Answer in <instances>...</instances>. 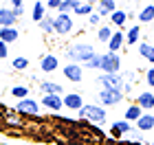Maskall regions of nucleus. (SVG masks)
<instances>
[{
	"mask_svg": "<svg viewBox=\"0 0 154 145\" xmlns=\"http://www.w3.org/2000/svg\"><path fill=\"white\" fill-rule=\"evenodd\" d=\"M97 55L95 46L90 42H73L71 46L64 48V57L68 59V64H79L84 66L86 62H90Z\"/></svg>",
	"mask_w": 154,
	"mask_h": 145,
	"instance_id": "1",
	"label": "nucleus"
},
{
	"mask_svg": "<svg viewBox=\"0 0 154 145\" xmlns=\"http://www.w3.org/2000/svg\"><path fill=\"white\" fill-rule=\"evenodd\" d=\"M108 119V110L99 103H84V108L77 112V121H88L93 125H101Z\"/></svg>",
	"mask_w": 154,
	"mask_h": 145,
	"instance_id": "2",
	"label": "nucleus"
},
{
	"mask_svg": "<svg viewBox=\"0 0 154 145\" xmlns=\"http://www.w3.org/2000/svg\"><path fill=\"white\" fill-rule=\"evenodd\" d=\"M53 29L57 38H68L75 31V18L73 13H55L53 16Z\"/></svg>",
	"mask_w": 154,
	"mask_h": 145,
	"instance_id": "3",
	"label": "nucleus"
},
{
	"mask_svg": "<svg viewBox=\"0 0 154 145\" xmlns=\"http://www.w3.org/2000/svg\"><path fill=\"white\" fill-rule=\"evenodd\" d=\"M99 71L103 75H119L121 73V55L119 53H101V68Z\"/></svg>",
	"mask_w": 154,
	"mask_h": 145,
	"instance_id": "4",
	"label": "nucleus"
},
{
	"mask_svg": "<svg viewBox=\"0 0 154 145\" xmlns=\"http://www.w3.org/2000/svg\"><path fill=\"white\" fill-rule=\"evenodd\" d=\"M13 110H16L18 114H24V116H40L42 106H40V101H38V99H33V97H26V99L18 101Z\"/></svg>",
	"mask_w": 154,
	"mask_h": 145,
	"instance_id": "5",
	"label": "nucleus"
},
{
	"mask_svg": "<svg viewBox=\"0 0 154 145\" xmlns=\"http://www.w3.org/2000/svg\"><path fill=\"white\" fill-rule=\"evenodd\" d=\"M123 99H125V95L121 90H101V88H99V92H97V103L103 106L106 110L110 106H119Z\"/></svg>",
	"mask_w": 154,
	"mask_h": 145,
	"instance_id": "6",
	"label": "nucleus"
},
{
	"mask_svg": "<svg viewBox=\"0 0 154 145\" xmlns=\"http://www.w3.org/2000/svg\"><path fill=\"white\" fill-rule=\"evenodd\" d=\"M95 81H97V86H101V90H121L123 88L121 73L119 75H103V73H99Z\"/></svg>",
	"mask_w": 154,
	"mask_h": 145,
	"instance_id": "7",
	"label": "nucleus"
},
{
	"mask_svg": "<svg viewBox=\"0 0 154 145\" xmlns=\"http://www.w3.org/2000/svg\"><path fill=\"white\" fill-rule=\"evenodd\" d=\"M62 101H64V108L71 110V112H79V110L84 108V95L82 92H75V90H68L64 97H62Z\"/></svg>",
	"mask_w": 154,
	"mask_h": 145,
	"instance_id": "8",
	"label": "nucleus"
},
{
	"mask_svg": "<svg viewBox=\"0 0 154 145\" xmlns=\"http://www.w3.org/2000/svg\"><path fill=\"white\" fill-rule=\"evenodd\" d=\"M132 128H134V125H132V123H128L125 119H117L112 125H110V139H112V141H115V139H117V141L125 139V134H128Z\"/></svg>",
	"mask_w": 154,
	"mask_h": 145,
	"instance_id": "9",
	"label": "nucleus"
},
{
	"mask_svg": "<svg viewBox=\"0 0 154 145\" xmlns=\"http://www.w3.org/2000/svg\"><path fill=\"white\" fill-rule=\"evenodd\" d=\"M38 90L42 95H57V97H64L66 90H64V86L57 84V81H51V79H42L38 81Z\"/></svg>",
	"mask_w": 154,
	"mask_h": 145,
	"instance_id": "10",
	"label": "nucleus"
},
{
	"mask_svg": "<svg viewBox=\"0 0 154 145\" xmlns=\"http://www.w3.org/2000/svg\"><path fill=\"white\" fill-rule=\"evenodd\" d=\"M40 106H42V108H46L48 112L57 114L60 110H64V101H62V97H57V95H42Z\"/></svg>",
	"mask_w": 154,
	"mask_h": 145,
	"instance_id": "11",
	"label": "nucleus"
},
{
	"mask_svg": "<svg viewBox=\"0 0 154 145\" xmlns=\"http://www.w3.org/2000/svg\"><path fill=\"white\" fill-rule=\"evenodd\" d=\"M62 75L71 81V84H79V81L84 79V66L79 64H64V68H62Z\"/></svg>",
	"mask_w": 154,
	"mask_h": 145,
	"instance_id": "12",
	"label": "nucleus"
},
{
	"mask_svg": "<svg viewBox=\"0 0 154 145\" xmlns=\"http://www.w3.org/2000/svg\"><path fill=\"white\" fill-rule=\"evenodd\" d=\"M40 71L42 73H55V71H60V57L55 53H44L40 57Z\"/></svg>",
	"mask_w": 154,
	"mask_h": 145,
	"instance_id": "13",
	"label": "nucleus"
},
{
	"mask_svg": "<svg viewBox=\"0 0 154 145\" xmlns=\"http://www.w3.org/2000/svg\"><path fill=\"white\" fill-rule=\"evenodd\" d=\"M134 103L143 110V112H152L154 110V90H141L134 97Z\"/></svg>",
	"mask_w": 154,
	"mask_h": 145,
	"instance_id": "14",
	"label": "nucleus"
},
{
	"mask_svg": "<svg viewBox=\"0 0 154 145\" xmlns=\"http://www.w3.org/2000/svg\"><path fill=\"white\" fill-rule=\"evenodd\" d=\"M106 46H108V51H110V53H121V51H125V31L117 29V31L112 33V38H110V42H108Z\"/></svg>",
	"mask_w": 154,
	"mask_h": 145,
	"instance_id": "15",
	"label": "nucleus"
},
{
	"mask_svg": "<svg viewBox=\"0 0 154 145\" xmlns=\"http://www.w3.org/2000/svg\"><path fill=\"white\" fill-rule=\"evenodd\" d=\"M117 9L119 7L115 0H99V2H95V13H99V18H110Z\"/></svg>",
	"mask_w": 154,
	"mask_h": 145,
	"instance_id": "16",
	"label": "nucleus"
},
{
	"mask_svg": "<svg viewBox=\"0 0 154 145\" xmlns=\"http://www.w3.org/2000/svg\"><path fill=\"white\" fill-rule=\"evenodd\" d=\"M16 24H18V18L11 7H0V29H9Z\"/></svg>",
	"mask_w": 154,
	"mask_h": 145,
	"instance_id": "17",
	"label": "nucleus"
},
{
	"mask_svg": "<svg viewBox=\"0 0 154 145\" xmlns=\"http://www.w3.org/2000/svg\"><path fill=\"white\" fill-rule=\"evenodd\" d=\"M141 24H130L128 29H125V48L128 46H139V42H141Z\"/></svg>",
	"mask_w": 154,
	"mask_h": 145,
	"instance_id": "18",
	"label": "nucleus"
},
{
	"mask_svg": "<svg viewBox=\"0 0 154 145\" xmlns=\"http://www.w3.org/2000/svg\"><path fill=\"white\" fill-rule=\"evenodd\" d=\"M137 20H139V24H150V22H154V2L143 5L141 9L137 11Z\"/></svg>",
	"mask_w": 154,
	"mask_h": 145,
	"instance_id": "19",
	"label": "nucleus"
},
{
	"mask_svg": "<svg viewBox=\"0 0 154 145\" xmlns=\"http://www.w3.org/2000/svg\"><path fill=\"white\" fill-rule=\"evenodd\" d=\"M134 128H137L141 134L152 132V130H154V114H152V112H143V116L134 123Z\"/></svg>",
	"mask_w": 154,
	"mask_h": 145,
	"instance_id": "20",
	"label": "nucleus"
},
{
	"mask_svg": "<svg viewBox=\"0 0 154 145\" xmlns=\"http://www.w3.org/2000/svg\"><path fill=\"white\" fill-rule=\"evenodd\" d=\"M141 116H143V110L139 108V106H137L134 101H132L130 106L125 108V112H123V119L128 121V123H132V125H134V123H137L139 119H141Z\"/></svg>",
	"mask_w": 154,
	"mask_h": 145,
	"instance_id": "21",
	"label": "nucleus"
},
{
	"mask_svg": "<svg viewBox=\"0 0 154 145\" xmlns=\"http://www.w3.org/2000/svg\"><path fill=\"white\" fill-rule=\"evenodd\" d=\"M137 51H139V55H141V59L150 62V64L154 66V46H152L150 42L141 40V42H139V46H137Z\"/></svg>",
	"mask_w": 154,
	"mask_h": 145,
	"instance_id": "22",
	"label": "nucleus"
},
{
	"mask_svg": "<svg viewBox=\"0 0 154 145\" xmlns=\"http://www.w3.org/2000/svg\"><path fill=\"white\" fill-rule=\"evenodd\" d=\"M18 38H20V31H18V26H9V29H0V42H5L7 46L13 44V42H18Z\"/></svg>",
	"mask_w": 154,
	"mask_h": 145,
	"instance_id": "23",
	"label": "nucleus"
},
{
	"mask_svg": "<svg viewBox=\"0 0 154 145\" xmlns=\"http://www.w3.org/2000/svg\"><path fill=\"white\" fill-rule=\"evenodd\" d=\"M44 18H46V7H44V2H42V0H35V2H33V7H31V20H33L35 24H40Z\"/></svg>",
	"mask_w": 154,
	"mask_h": 145,
	"instance_id": "24",
	"label": "nucleus"
},
{
	"mask_svg": "<svg viewBox=\"0 0 154 145\" xmlns=\"http://www.w3.org/2000/svg\"><path fill=\"white\" fill-rule=\"evenodd\" d=\"M108 20H110V26H112V29L117 26V29H121V31H123V26L128 24V16H125V9H117V11H115Z\"/></svg>",
	"mask_w": 154,
	"mask_h": 145,
	"instance_id": "25",
	"label": "nucleus"
},
{
	"mask_svg": "<svg viewBox=\"0 0 154 145\" xmlns=\"http://www.w3.org/2000/svg\"><path fill=\"white\" fill-rule=\"evenodd\" d=\"M112 33H115V29L110 26V22H106V24H101L99 29H97V42L99 44H108L110 42V38H112Z\"/></svg>",
	"mask_w": 154,
	"mask_h": 145,
	"instance_id": "26",
	"label": "nucleus"
},
{
	"mask_svg": "<svg viewBox=\"0 0 154 145\" xmlns=\"http://www.w3.org/2000/svg\"><path fill=\"white\" fill-rule=\"evenodd\" d=\"M95 13V2H79L75 7V11H73V16L77 18H88V16H93Z\"/></svg>",
	"mask_w": 154,
	"mask_h": 145,
	"instance_id": "27",
	"label": "nucleus"
},
{
	"mask_svg": "<svg viewBox=\"0 0 154 145\" xmlns=\"http://www.w3.org/2000/svg\"><path fill=\"white\" fill-rule=\"evenodd\" d=\"M9 92H11V97H16L18 101H22V99H26V97H31L29 92H31V88L29 86H24V84H16V86H11L9 88Z\"/></svg>",
	"mask_w": 154,
	"mask_h": 145,
	"instance_id": "28",
	"label": "nucleus"
},
{
	"mask_svg": "<svg viewBox=\"0 0 154 145\" xmlns=\"http://www.w3.org/2000/svg\"><path fill=\"white\" fill-rule=\"evenodd\" d=\"M38 29L44 33V35H55V29H53V16H48V13H46V18L38 24Z\"/></svg>",
	"mask_w": 154,
	"mask_h": 145,
	"instance_id": "29",
	"label": "nucleus"
},
{
	"mask_svg": "<svg viewBox=\"0 0 154 145\" xmlns=\"http://www.w3.org/2000/svg\"><path fill=\"white\" fill-rule=\"evenodd\" d=\"M29 57H24V55H16V57L11 59V66H13V71H26L29 68Z\"/></svg>",
	"mask_w": 154,
	"mask_h": 145,
	"instance_id": "30",
	"label": "nucleus"
},
{
	"mask_svg": "<svg viewBox=\"0 0 154 145\" xmlns=\"http://www.w3.org/2000/svg\"><path fill=\"white\" fill-rule=\"evenodd\" d=\"M77 5H79V0H62L57 13H73Z\"/></svg>",
	"mask_w": 154,
	"mask_h": 145,
	"instance_id": "31",
	"label": "nucleus"
},
{
	"mask_svg": "<svg viewBox=\"0 0 154 145\" xmlns=\"http://www.w3.org/2000/svg\"><path fill=\"white\" fill-rule=\"evenodd\" d=\"M99 68H101V53H97L90 62L84 64V71H99Z\"/></svg>",
	"mask_w": 154,
	"mask_h": 145,
	"instance_id": "32",
	"label": "nucleus"
},
{
	"mask_svg": "<svg viewBox=\"0 0 154 145\" xmlns=\"http://www.w3.org/2000/svg\"><path fill=\"white\" fill-rule=\"evenodd\" d=\"M11 9H13V13H16V18L20 20V18H22L24 16V2H22V0H11Z\"/></svg>",
	"mask_w": 154,
	"mask_h": 145,
	"instance_id": "33",
	"label": "nucleus"
},
{
	"mask_svg": "<svg viewBox=\"0 0 154 145\" xmlns=\"http://www.w3.org/2000/svg\"><path fill=\"white\" fill-rule=\"evenodd\" d=\"M143 79H145V84H148V88H154V66L143 71Z\"/></svg>",
	"mask_w": 154,
	"mask_h": 145,
	"instance_id": "34",
	"label": "nucleus"
},
{
	"mask_svg": "<svg viewBox=\"0 0 154 145\" xmlns=\"http://www.w3.org/2000/svg\"><path fill=\"white\" fill-rule=\"evenodd\" d=\"M86 20H88V26H97V29L103 24V18H99V13H93V16H88Z\"/></svg>",
	"mask_w": 154,
	"mask_h": 145,
	"instance_id": "35",
	"label": "nucleus"
},
{
	"mask_svg": "<svg viewBox=\"0 0 154 145\" xmlns=\"http://www.w3.org/2000/svg\"><path fill=\"white\" fill-rule=\"evenodd\" d=\"M60 2H62V0H46L44 7H46V11H57L60 9Z\"/></svg>",
	"mask_w": 154,
	"mask_h": 145,
	"instance_id": "36",
	"label": "nucleus"
},
{
	"mask_svg": "<svg viewBox=\"0 0 154 145\" xmlns=\"http://www.w3.org/2000/svg\"><path fill=\"white\" fill-rule=\"evenodd\" d=\"M7 57H9V46L5 42H0V59H7Z\"/></svg>",
	"mask_w": 154,
	"mask_h": 145,
	"instance_id": "37",
	"label": "nucleus"
},
{
	"mask_svg": "<svg viewBox=\"0 0 154 145\" xmlns=\"http://www.w3.org/2000/svg\"><path fill=\"white\" fill-rule=\"evenodd\" d=\"M125 16H128V22H130V20H137V11L134 9H128V11H125Z\"/></svg>",
	"mask_w": 154,
	"mask_h": 145,
	"instance_id": "38",
	"label": "nucleus"
},
{
	"mask_svg": "<svg viewBox=\"0 0 154 145\" xmlns=\"http://www.w3.org/2000/svg\"><path fill=\"white\" fill-rule=\"evenodd\" d=\"M0 145H11V143H7V141H0Z\"/></svg>",
	"mask_w": 154,
	"mask_h": 145,
	"instance_id": "39",
	"label": "nucleus"
},
{
	"mask_svg": "<svg viewBox=\"0 0 154 145\" xmlns=\"http://www.w3.org/2000/svg\"><path fill=\"white\" fill-rule=\"evenodd\" d=\"M150 44H152V46H154V35H152V42H150Z\"/></svg>",
	"mask_w": 154,
	"mask_h": 145,
	"instance_id": "40",
	"label": "nucleus"
},
{
	"mask_svg": "<svg viewBox=\"0 0 154 145\" xmlns=\"http://www.w3.org/2000/svg\"><path fill=\"white\" fill-rule=\"evenodd\" d=\"M152 114H154V110H152Z\"/></svg>",
	"mask_w": 154,
	"mask_h": 145,
	"instance_id": "41",
	"label": "nucleus"
},
{
	"mask_svg": "<svg viewBox=\"0 0 154 145\" xmlns=\"http://www.w3.org/2000/svg\"><path fill=\"white\" fill-rule=\"evenodd\" d=\"M152 145H154V141H152Z\"/></svg>",
	"mask_w": 154,
	"mask_h": 145,
	"instance_id": "42",
	"label": "nucleus"
}]
</instances>
